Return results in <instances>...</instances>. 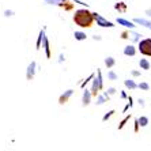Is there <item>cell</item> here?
<instances>
[{"label": "cell", "instance_id": "obj_1", "mask_svg": "<svg viewBox=\"0 0 151 151\" xmlns=\"http://www.w3.org/2000/svg\"><path fill=\"white\" fill-rule=\"evenodd\" d=\"M72 21L79 27L88 29V27H91L93 23H94V17H93L91 11H88L87 8H79V10L75 11L74 17H72Z\"/></svg>", "mask_w": 151, "mask_h": 151}, {"label": "cell", "instance_id": "obj_2", "mask_svg": "<svg viewBox=\"0 0 151 151\" xmlns=\"http://www.w3.org/2000/svg\"><path fill=\"white\" fill-rule=\"evenodd\" d=\"M137 49L140 50L142 55L144 56H151V38H144L139 41Z\"/></svg>", "mask_w": 151, "mask_h": 151}, {"label": "cell", "instance_id": "obj_3", "mask_svg": "<svg viewBox=\"0 0 151 151\" xmlns=\"http://www.w3.org/2000/svg\"><path fill=\"white\" fill-rule=\"evenodd\" d=\"M93 17H94V21L97 22V25L101 26V27H114V23L113 22H109L108 19L99 15L98 12H93Z\"/></svg>", "mask_w": 151, "mask_h": 151}, {"label": "cell", "instance_id": "obj_4", "mask_svg": "<svg viewBox=\"0 0 151 151\" xmlns=\"http://www.w3.org/2000/svg\"><path fill=\"white\" fill-rule=\"evenodd\" d=\"M35 71H37V63L32 61V63L27 65V70H26V79H27V81H33V79H34Z\"/></svg>", "mask_w": 151, "mask_h": 151}, {"label": "cell", "instance_id": "obj_5", "mask_svg": "<svg viewBox=\"0 0 151 151\" xmlns=\"http://www.w3.org/2000/svg\"><path fill=\"white\" fill-rule=\"evenodd\" d=\"M72 94H74V90H72V88H68L67 91H64L63 94L59 97V104L60 105H65V104L68 102V99L71 98V95Z\"/></svg>", "mask_w": 151, "mask_h": 151}, {"label": "cell", "instance_id": "obj_6", "mask_svg": "<svg viewBox=\"0 0 151 151\" xmlns=\"http://www.w3.org/2000/svg\"><path fill=\"white\" fill-rule=\"evenodd\" d=\"M91 91L90 90H84L83 91V95H82V105L83 106H87V105H90V102H91Z\"/></svg>", "mask_w": 151, "mask_h": 151}, {"label": "cell", "instance_id": "obj_7", "mask_svg": "<svg viewBox=\"0 0 151 151\" xmlns=\"http://www.w3.org/2000/svg\"><path fill=\"white\" fill-rule=\"evenodd\" d=\"M42 46H44V50H45V56L46 59H50V56H52V53H50V45H49V40H48V37H44V40H42Z\"/></svg>", "mask_w": 151, "mask_h": 151}, {"label": "cell", "instance_id": "obj_8", "mask_svg": "<svg viewBox=\"0 0 151 151\" xmlns=\"http://www.w3.org/2000/svg\"><path fill=\"white\" fill-rule=\"evenodd\" d=\"M59 7L63 8L64 11H72L74 10V4H72L71 0H63V1L59 3Z\"/></svg>", "mask_w": 151, "mask_h": 151}, {"label": "cell", "instance_id": "obj_9", "mask_svg": "<svg viewBox=\"0 0 151 151\" xmlns=\"http://www.w3.org/2000/svg\"><path fill=\"white\" fill-rule=\"evenodd\" d=\"M117 23L124 27H129V29H134L135 27V22H131L128 19H124V18H117Z\"/></svg>", "mask_w": 151, "mask_h": 151}, {"label": "cell", "instance_id": "obj_10", "mask_svg": "<svg viewBox=\"0 0 151 151\" xmlns=\"http://www.w3.org/2000/svg\"><path fill=\"white\" fill-rule=\"evenodd\" d=\"M109 99H110V95L106 91H104L102 95H97V102H95V104H97V105H104V104L108 102Z\"/></svg>", "mask_w": 151, "mask_h": 151}, {"label": "cell", "instance_id": "obj_11", "mask_svg": "<svg viewBox=\"0 0 151 151\" xmlns=\"http://www.w3.org/2000/svg\"><path fill=\"white\" fill-rule=\"evenodd\" d=\"M90 91H91V95H93V97H97V95H98L99 83H98V79H97V78H94V79H93V84H91V88H90Z\"/></svg>", "mask_w": 151, "mask_h": 151}, {"label": "cell", "instance_id": "obj_12", "mask_svg": "<svg viewBox=\"0 0 151 151\" xmlns=\"http://www.w3.org/2000/svg\"><path fill=\"white\" fill-rule=\"evenodd\" d=\"M134 22L136 23V25H142V26H144V27H147V29L151 30V22L147 21V19H143V18H135Z\"/></svg>", "mask_w": 151, "mask_h": 151}, {"label": "cell", "instance_id": "obj_13", "mask_svg": "<svg viewBox=\"0 0 151 151\" xmlns=\"http://www.w3.org/2000/svg\"><path fill=\"white\" fill-rule=\"evenodd\" d=\"M124 55L125 56H135L136 55V48H135L134 45H127L125 48H124Z\"/></svg>", "mask_w": 151, "mask_h": 151}, {"label": "cell", "instance_id": "obj_14", "mask_svg": "<svg viewBox=\"0 0 151 151\" xmlns=\"http://www.w3.org/2000/svg\"><path fill=\"white\" fill-rule=\"evenodd\" d=\"M44 37H45V29H42L41 32H40V34H38V38H37V42H35V49L37 50L41 49V44H42Z\"/></svg>", "mask_w": 151, "mask_h": 151}, {"label": "cell", "instance_id": "obj_15", "mask_svg": "<svg viewBox=\"0 0 151 151\" xmlns=\"http://www.w3.org/2000/svg\"><path fill=\"white\" fill-rule=\"evenodd\" d=\"M114 10L119 11V12H125L127 11V4L124 1H119V3L114 4Z\"/></svg>", "mask_w": 151, "mask_h": 151}, {"label": "cell", "instance_id": "obj_16", "mask_svg": "<svg viewBox=\"0 0 151 151\" xmlns=\"http://www.w3.org/2000/svg\"><path fill=\"white\" fill-rule=\"evenodd\" d=\"M105 65L106 68H113L114 65H116V60H114V57L109 56V57H106L105 59Z\"/></svg>", "mask_w": 151, "mask_h": 151}, {"label": "cell", "instance_id": "obj_17", "mask_svg": "<svg viewBox=\"0 0 151 151\" xmlns=\"http://www.w3.org/2000/svg\"><path fill=\"white\" fill-rule=\"evenodd\" d=\"M124 84H125V87L129 88V90H135V88L137 87V84L135 83V81H132V79H127V81H124Z\"/></svg>", "mask_w": 151, "mask_h": 151}, {"label": "cell", "instance_id": "obj_18", "mask_svg": "<svg viewBox=\"0 0 151 151\" xmlns=\"http://www.w3.org/2000/svg\"><path fill=\"white\" fill-rule=\"evenodd\" d=\"M74 38L76 40V41H84V40L87 38V35H86V33H83V32H75Z\"/></svg>", "mask_w": 151, "mask_h": 151}, {"label": "cell", "instance_id": "obj_19", "mask_svg": "<svg viewBox=\"0 0 151 151\" xmlns=\"http://www.w3.org/2000/svg\"><path fill=\"white\" fill-rule=\"evenodd\" d=\"M139 65H140V68L142 70H150V63H148V60L147 59H140V61H139Z\"/></svg>", "mask_w": 151, "mask_h": 151}, {"label": "cell", "instance_id": "obj_20", "mask_svg": "<svg viewBox=\"0 0 151 151\" xmlns=\"http://www.w3.org/2000/svg\"><path fill=\"white\" fill-rule=\"evenodd\" d=\"M137 121H139V125H140V127H147V124H148V117L142 116V117H139V119H137Z\"/></svg>", "mask_w": 151, "mask_h": 151}, {"label": "cell", "instance_id": "obj_21", "mask_svg": "<svg viewBox=\"0 0 151 151\" xmlns=\"http://www.w3.org/2000/svg\"><path fill=\"white\" fill-rule=\"evenodd\" d=\"M97 75H98V83H99V90H102L104 88V78H102V74H101V70L97 71Z\"/></svg>", "mask_w": 151, "mask_h": 151}, {"label": "cell", "instance_id": "obj_22", "mask_svg": "<svg viewBox=\"0 0 151 151\" xmlns=\"http://www.w3.org/2000/svg\"><path fill=\"white\" fill-rule=\"evenodd\" d=\"M94 76H95L94 74H90V75H88V78H86V79H84V81L82 82L81 87H82V88H84V87H86V84H87V83H88V82H90V81H93V79H94Z\"/></svg>", "mask_w": 151, "mask_h": 151}, {"label": "cell", "instance_id": "obj_23", "mask_svg": "<svg viewBox=\"0 0 151 151\" xmlns=\"http://www.w3.org/2000/svg\"><path fill=\"white\" fill-rule=\"evenodd\" d=\"M117 74L116 72H114V71H109V72H108V79H109V81H117Z\"/></svg>", "mask_w": 151, "mask_h": 151}, {"label": "cell", "instance_id": "obj_24", "mask_svg": "<svg viewBox=\"0 0 151 151\" xmlns=\"http://www.w3.org/2000/svg\"><path fill=\"white\" fill-rule=\"evenodd\" d=\"M131 35H132V40H134L135 42H139V41H140V37H142V35L139 34V33H136V32H131Z\"/></svg>", "mask_w": 151, "mask_h": 151}, {"label": "cell", "instance_id": "obj_25", "mask_svg": "<svg viewBox=\"0 0 151 151\" xmlns=\"http://www.w3.org/2000/svg\"><path fill=\"white\" fill-rule=\"evenodd\" d=\"M114 113H116V112H114V110H110V112H108V113H106V114H105V116L102 117V121H104V123H105V121H108V120H109L110 117H112L113 114H114Z\"/></svg>", "mask_w": 151, "mask_h": 151}, {"label": "cell", "instance_id": "obj_26", "mask_svg": "<svg viewBox=\"0 0 151 151\" xmlns=\"http://www.w3.org/2000/svg\"><path fill=\"white\" fill-rule=\"evenodd\" d=\"M129 119H131V114H128V116H127L125 119H124L123 121L120 123V125H119V129H123V128H124V125H125V124L128 123V121H129Z\"/></svg>", "mask_w": 151, "mask_h": 151}, {"label": "cell", "instance_id": "obj_27", "mask_svg": "<svg viewBox=\"0 0 151 151\" xmlns=\"http://www.w3.org/2000/svg\"><path fill=\"white\" fill-rule=\"evenodd\" d=\"M137 87L140 88V90H146V91H147V90H150V86H148L146 82H142V83H139V84H137Z\"/></svg>", "mask_w": 151, "mask_h": 151}, {"label": "cell", "instance_id": "obj_28", "mask_svg": "<svg viewBox=\"0 0 151 151\" xmlns=\"http://www.w3.org/2000/svg\"><path fill=\"white\" fill-rule=\"evenodd\" d=\"M60 1H63V0H45V3L50 4V6H59Z\"/></svg>", "mask_w": 151, "mask_h": 151}, {"label": "cell", "instance_id": "obj_29", "mask_svg": "<svg viewBox=\"0 0 151 151\" xmlns=\"http://www.w3.org/2000/svg\"><path fill=\"white\" fill-rule=\"evenodd\" d=\"M14 15H15V11H12V10H4V17H6V18L14 17Z\"/></svg>", "mask_w": 151, "mask_h": 151}, {"label": "cell", "instance_id": "obj_30", "mask_svg": "<svg viewBox=\"0 0 151 151\" xmlns=\"http://www.w3.org/2000/svg\"><path fill=\"white\" fill-rule=\"evenodd\" d=\"M106 93H108V94H109V95L116 94V88H114V87H109V88H108V90H106Z\"/></svg>", "mask_w": 151, "mask_h": 151}, {"label": "cell", "instance_id": "obj_31", "mask_svg": "<svg viewBox=\"0 0 151 151\" xmlns=\"http://www.w3.org/2000/svg\"><path fill=\"white\" fill-rule=\"evenodd\" d=\"M121 38H123V40L129 38V33H128V32H123V33H121Z\"/></svg>", "mask_w": 151, "mask_h": 151}, {"label": "cell", "instance_id": "obj_32", "mask_svg": "<svg viewBox=\"0 0 151 151\" xmlns=\"http://www.w3.org/2000/svg\"><path fill=\"white\" fill-rule=\"evenodd\" d=\"M64 60H65V57H64V55H63V53H60V55H59V63H63Z\"/></svg>", "mask_w": 151, "mask_h": 151}, {"label": "cell", "instance_id": "obj_33", "mask_svg": "<svg viewBox=\"0 0 151 151\" xmlns=\"http://www.w3.org/2000/svg\"><path fill=\"white\" fill-rule=\"evenodd\" d=\"M132 76H140V71H132Z\"/></svg>", "mask_w": 151, "mask_h": 151}, {"label": "cell", "instance_id": "obj_34", "mask_svg": "<svg viewBox=\"0 0 151 151\" xmlns=\"http://www.w3.org/2000/svg\"><path fill=\"white\" fill-rule=\"evenodd\" d=\"M139 127H140V125H139V121L136 120V121H135V132H137V131H139Z\"/></svg>", "mask_w": 151, "mask_h": 151}, {"label": "cell", "instance_id": "obj_35", "mask_svg": "<svg viewBox=\"0 0 151 151\" xmlns=\"http://www.w3.org/2000/svg\"><path fill=\"white\" fill-rule=\"evenodd\" d=\"M121 98H123V99L127 98V93L125 91H121Z\"/></svg>", "mask_w": 151, "mask_h": 151}, {"label": "cell", "instance_id": "obj_36", "mask_svg": "<svg viewBox=\"0 0 151 151\" xmlns=\"http://www.w3.org/2000/svg\"><path fill=\"white\" fill-rule=\"evenodd\" d=\"M93 38H94L95 41H101V40H102L101 37H99V35H94V37H93Z\"/></svg>", "mask_w": 151, "mask_h": 151}, {"label": "cell", "instance_id": "obj_37", "mask_svg": "<svg viewBox=\"0 0 151 151\" xmlns=\"http://www.w3.org/2000/svg\"><path fill=\"white\" fill-rule=\"evenodd\" d=\"M146 15H147V17H151V10H146Z\"/></svg>", "mask_w": 151, "mask_h": 151}, {"label": "cell", "instance_id": "obj_38", "mask_svg": "<svg viewBox=\"0 0 151 151\" xmlns=\"http://www.w3.org/2000/svg\"><path fill=\"white\" fill-rule=\"evenodd\" d=\"M139 104H140V106H144V101H143V99H139Z\"/></svg>", "mask_w": 151, "mask_h": 151}]
</instances>
